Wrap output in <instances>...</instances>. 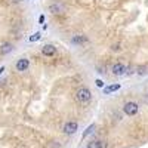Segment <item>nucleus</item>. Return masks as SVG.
<instances>
[{"label": "nucleus", "instance_id": "obj_1", "mask_svg": "<svg viewBox=\"0 0 148 148\" xmlns=\"http://www.w3.org/2000/svg\"><path fill=\"white\" fill-rule=\"evenodd\" d=\"M76 99L79 102H89L92 99V92L86 88H80L77 92H76Z\"/></svg>", "mask_w": 148, "mask_h": 148}, {"label": "nucleus", "instance_id": "obj_2", "mask_svg": "<svg viewBox=\"0 0 148 148\" xmlns=\"http://www.w3.org/2000/svg\"><path fill=\"white\" fill-rule=\"evenodd\" d=\"M138 110H139V105L136 102H133V101H129L125 104V107H123V111L127 114V116H135L138 113Z\"/></svg>", "mask_w": 148, "mask_h": 148}, {"label": "nucleus", "instance_id": "obj_3", "mask_svg": "<svg viewBox=\"0 0 148 148\" xmlns=\"http://www.w3.org/2000/svg\"><path fill=\"white\" fill-rule=\"evenodd\" d=\"M28 67H30V61H28L27 58L18 59L16 64H15V68H16L18 71H25V70H28Z\"/></svg>", "mask_w": 148, "mask_h": 148}, {"label": "nucleus", "instance_id": "obj_4", "mask_svg": "<svg viewBox=\"0 0 148 148\" xmlns=\"http://www.w3.org/2000/svg\"><path fill=\"white\" fill-rule=\"evenodd\" d=\"M79 129V125L76 121H68L64 125V132L68 133V135H73V133H76V130Z\"/></svg>", "mask_w": 148, "mask_h": 148}, {"label": "nucleus", "instance_id": "obj_5", "mask_svg": "<svg viewBox=\"0 0 148 148\" xmlns=\"http://www.w3.org/2000/svg\"><path fill=\"white\" fill-rule=\"evenodd\" d=\"M42 52H43V55H46V56H53V55L56 53V47H55L53 45H45V46L42 47Z\"/></svg>", "mask_w": 148, "mask_h": 148}, {"label": "nucleus", "instance_id": "obj_6", "mask_svg": "<svg viewBox=\"0 0 148 148\" xmlns=\"http://www.w3.org/2000/svg\"><path fill=\"white\" fill-rule=\"evenodd\" d=\"M113 73L116 74V76H123V74L126 73V65L125 64H114L113 65Z\"/></svg>", "mask_w": 148, "mask_h": 148}, {"label": "nucleus", "instance_id": "obj_7", "mask_svg": "<svg viewBox=\"0 0 148 148\" xmlns=\"http://www.w3.org/2000/svg\"><path fill=\"white\" fill-rule=\"evenodd\" d=\"M49 10L52 12V14H62V12L65 10L64 5H61V3H53L49 6Z\"/></svg>", "mask_w": 148, "mask_h": 148}, {"label": "nucleus", "instance_id": "obj_8", "mask_svg": "<svg viewBox=\"0 0 148 148\" xmlns=\"http://www.w3.org/2000/svg\"><path fill=\"white\" fill-rule=\"evenodd\" d=\"M119 89H120V84H119V83H116V84L107 86V88L104 89V93H105V95H110L111 92H116V90H119Z\"/></svg>", "mask_w": 148, "mask_h": 148}, {"label": "nucleus", "instance_id": "obj_9", "mask_svg": "<svg viewBox=\"0 0 148 148\" xmlns=\"http://www.w3.org/2000/svg\"><path fill=\"white\" fill-rule=\"evenodd\" d=\"M12 51H14V46H12L10 43H3L2 45V49H0V52H2L3 55H6V53H9Z\"/></svg>", "mask_w": 148, "mask_h": 148}, {"label": "nucleus", "instance_id": "obj_10", "mask_svg": "<svg viewBox=\"0 0 148 148\" xmlns=\"http://www.w3.org/2000/svg\"><path fill=\"white\" fill-rule=\"evenodd\" d=\"M86 40H88V39H86L84 36H74V37H73V43H74V45H77V43L80 45V43H83V42H86Z\"/></svg>", "mask_w": 148, "mask_h": 148}, {"label": "nucleus", "instance_id": "obj_11", "mask_svg": "<svg viewBox=\"0 0 148 148\" xmlns=\"http://www.w3.org/2000/svg\"><path fill=\"white\" fill-rule=\"evenodd\" d=\"M93 129H95V125H90L88 129H86V130H84V133H83V139H84L86 136H88L89 133H92V132H93Z\"/></svg>", "mask_w": 148, "mask_h": 148}, {"label": "nucleus", "instance_id": "obj_12", "mask_svg": "<svg viewBox=\"0 0 148 148\" xmlns=\"http://www.w3.org/2000/svg\"><path fill=\"white\" fill-rule=\"evenodd\" d=\"M40 36H42V33H39V31H37V33H34V34L30 37V42H37V40L40 39Z\"/></svg>", "mask_w": 148, "mask_h": 148}, {"label": "nucleus", "instance_id": "obj_13", "mask_svg": "<svg viewBox=\"0 0 148 148\" xmlns=\"http://www.w3.org/2000/svg\"><path fill=\"white\" fill-rule=\"evenodd\" d=\"M95 148H104L102 141H95Z\"/></svg>", "mask_w": 148, "mask_h": 148}, {"label": "nucleus", "instance_id": "obj_14", "mask_svg": "<svg viewBox=\"0 0 148 148\" xmlns=\"http://www.w3.org/2000/svg\"><path fill=\"white\" fill-rule=\"evenodd\" d=\"M95 83H96V86H98V88H104V82H102V80H99V79H98Z\"/></svg>", "mask_w": 148, "mask_h": 148}, {"label": "nucleus", "instance_id": "obj_15", "mask_svg": "<svg viewBox=\"0 0 148 148\" xmlns=\"http://www.w3.org/2000/svg\"><path fill=\"white\" fill-rule=\"evenodd\" d=\"M39 22H40V24L45 22V15H40V16H39Z\"/></svg>", "mask_w": 148, "mask_h": 148}, {"label": "nucleus", "instance_id": "obj_16", "mask_svg": "<svg viewBox=\"0 0 148 148\" xmlns=\"http://www.w3.org/2000/svg\"><path fill=\"white\" fill-rule=\"evenodd\" d=\"M3 71H5V67H0V74H2Z\"/></svg>", "mask_w": 148, "mask_h": 148}]
</instances>
